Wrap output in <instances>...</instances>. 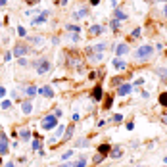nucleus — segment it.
<instances>
[{
	"label": "nucleus",
	"instance_id": "4468645a",
	"mask_svg": "<svg viewBox=\"0 0 167 167\" xmlns=\"http://www.w3.org/2000/svg\"><path fill=\"white\" fill-rule=\"evenodd\" d=\"M110 158H112V159H119V158H123V148H121V146H112Z\"/></svg>",
	"mask_w": 167,
	"mask_h": 167
},
{
	"label": "nucleus",
	"instance_id": "3c124183",
	"mask_svg": "<svg viewBox=\"0 0 167 167\" xmlns=\"http://www.w3.org/2000/svg\"><path fill=\"white\" fill-rule=\"evenodd\" d=\"M110 2H112V6L115 8V6H117V2H119V0H110Z\"/></svg>",
	"mask_w": 167,
	"mask_h": 167
},
{
	"label": "nucleus",
	"instance_id": "e433bc0d",
	"mask_svg": "<svg viewBox=\"0 0 167 167\" xmlns=\"http://www.w3.org/2000/svg\"><path fill=\"white\" fill-rule=\"evenodd\" d=\"M0 108H2V110H10V108H12V102H8V100H4V102L0 104Z\"/></svg>",
	"mask_w": 167,
	"mask_h": 167
},
{
	"label": "nucleus",
	"instance_id": "f257e3e1",
	"mask_svg": "<svg viewBox=\"0 0 167 167\" xmlns=\"http://www.w3.org/2000/svg\"><path fill=\"white\" fill-rule=\"evenodd\" d=\"M154 52L156 50H154L152 44H142V46H139L135 50L133 56H135V60H139V62H146V60H150V58L154 56Z\"/></svg>",
	"mask_w": 167,
	"mask_h": 167
},
{
	"label": "nucleus",
	"instance_id": "412c9836",
	"mask_svg": "<svg viewBox=\"0 0 167 167\" xmlns=\"http://www.w3.org/2000/svg\"><path fill=\"white\" fill-rule=\"evenodd\" d=\"M25 94H27L29 98H33L35 94H39V89H37V86H35V85H29L27 89H25Z\"/></svg>",
	"mask_w": 167,
	"mask_h": 167
},
{
	"label": "nucleus",
	"instance_id": "aec40b11",
	"mask_svg": "<svg viewBox=\"0 0 167 167\" xmlns=\"http://www.w3.org/2000/svg\"><path fill=\"white\" fill-rule=\"evenodd\" d=\"M21 112H23L25 115H29L33 112V102H31V100H25V102L21 104Z\"/></svg>",
	"mask_w": 167,
	"mask_h": 167
},
{
	"label": "nucleus",
	"instance_id": "9b49d317",
	"mask_svg": "<svg viewBox=\"0 0 167 167\" xmlns=\"http://www.w3.org/2000/svg\"><path fill=\"white\" fill-rule=\"evenodd\" d=\"M71 16H73L75 21H79V19H83V17L89 16V8H79V10H75L73 13H71Z\"/></svg>",
	"mask_w": 167,
	"mask_h": 167
},
{
	"label": "nucleus",
	"instance_id": "6e6d98bb",
	"mask_svg": "<svg viewBox=\"0 0 167 167\" xmlns=\"http://www.w3.org/2000/svg\"><path fill=\"white\" fill-rule=\"evenodd\" d=\"M161 121H163L165 125H167V115H163V117H161Z\"/></svg>",
	"mask_w": 167,
	"mask_h": 167
},
{
	"label": "nucleus",
	"instance_id": "79ce46f5",
	"mask_svg": "<svg viewBox=\"0 0 167 167\" xmlns=\"http://www.w3.org/2000/svg\"><path fill=\"white\" fill-rule=\"evenodd\" d=\"M133 129H135V123L129 121V123H127V131H133Z\"/></svg>",
	"mask_w": 167,
	"mask_h": 167
},
{
	"label": "nucleus",
	"instance_id": "b1692460",
	"mask_svg": "<svg viewBox=\"0 0 167 167\" xmlns=\"http://www.w3.org/2000/svg\"><path fill=\"white\" fill-rule=\"evenodd\" d=\"M19 136H21V140H31V131H29V129H21Z\"/></svg>",
	"mask_w": 167,
	"mask_h": 167
},
{
	"label": "nucleus",
	"instance_id": "052dcab7",
	"mask_svg": "<svg viewBox=\"0 0 167 167\" xmlns=\"http://www.w3.org/2000/svg\"><path fill=\"white\" fill-rule=\"evenodd\" d=\"M0 167H2V158H0Z\"/></svg>",
	"mask_w": 167,
	"mask_h": 167
},
{
	"label": "nucleus",
	"instance_id": "393cba45",
	"mask_svg": "<svg viewBox=\"0 0 167 167\" xmlns=\"http://www.w3.org/2000/svg\"><path fill=\"white\" fill-rule=\"evenodd\" d=\"M113 108V96H106L104 98V110H112Z\"/></svg>",
	"mask_w": 167,
	"mask_h": 167
},
{
	"label": "nucleus",
	"instance_id": "473e14b6",
	"mask_svg": "<svg viewBox=\"0 0 167 167\" xmlns=\"http://www.w3.org/2000/svg\"><path fill=\"white\" fill-rule=\"evenodd\" d=\"M104 159H106L104 156H100V154H96V156H94V158H92V165H98V163H102V161H104Z\"/></svg>",
	"mask_w": 167,
	"mask_h": 167
},
{
	"label": "nucleus",
	"instance_id": "2f4dec72",
	"mask_svg": "<svg viewBox=\"0 0 167 167\" xmlns=\"http://www.w3.org/2000/svg\"><path fill=\"white\" fill-rule=\"evenodd\" d=\"M110 27L113 29V31H119V27H121V21H117V19H112V21H110Z\"/></svg>",
	"mask_w": 167,
	"mask_h": 167
},
{
	"label": "nucleus",
	"instance_id": "ddd939ff",
	"mask_svg": "<svg viewBox=\"0 0 167 167\" xmlns=\"http://www.w3.org/2000/svg\"><path fill=\"white\" fill-rule=\"evenodd\" d=\"M96 152H98L100 156L108 158V156H110V152H112V146H110V144H100V146L96 148Z\"/></svg>",
	"mask_w": 167,
	"mask_h": 167
},
{
	"label": "nucleus",
	"instance_id": "423d86ee",
	"mask_svg": "<svg viewBox=\"0 0 167 167\" xmlns=\"http://www.w3.org/2000/svg\"><path fill=\"white\" fill-rule=\"evenodd\" d=\"M131 90H133V85H131V83H123V85H119L117 86V96H129V94H131Z\"/></svg>",
	"mask_w": 167,
	"mask_h": 167
},
{
	"label": "nucleus",
	"instance_id": "c9c22d12",
	"mask_svg": "<svg viewBox=\"0 0 167 167\" xmlns=\"http://www.w3.org/2000/svg\"><path fill=\"white\" fill-rule=\"evenodd\" d=\"M17 35L19 37H27V29L25 27H17Z\"/></svg>",
	"mask_w": 167,
	"mask_h": 167
},
{
	"label": "nucleus",
	"instance_id": "dca6fc26",
	"mask_svg": "<svg viewBox=\"0 0 167 167\" xmlns=\"http://www.w3.org/2000/svg\"><path fill=\"white\" fill-rule=\"evenodd\" d=\"M106 31V29L102 25H90L89 27V33H90V37H96V35H102Z\"/></svg>",
	"mask_w": 167,
	"mask_h": 167
},
{
	"label": "nucleus",
	"instance_id": "de8ad7c7",
	"mask_svg": "<svg viewBox=\"0 0 167 167\" xmlns=\"http://www.w3.org/2000/svg\"><path fill=\"white\" fill-rule=\"evenodd\" d=\"M96 125H98V127H104V125H106V119H100V121L96 123Z\"/></svg>",
	"mask_w": 167,
	"mask_h": 167
},
{
	"label": "nucleus",
	"instance_id": "8fccbe9b",
	"mask_svg": "<svg viewBox=\"0 0 167 167\" xmlns=\"http://www.w3.org/2000/svg\"><path fill=\"white\" fill-rule=\"evenodd\" d=\"M100 4V0H90V6H98Z\"/></svg>",
	"mask_w": 167,
	"mask_h": 167
},
{
	"label": "nucleus",
	"instance_id": "cd10ccee",
	"mask_svg": "<svg viewBox=\"0 0 167 167\" xmlns=\"http://www.w3.org/2000/svg\"><path fill=\"white\" fill-rule=\"evenodd\" d=\"M65 29H67V31L69 33H81V25H67V27H65Z\"/></svg>",
	"mask_w": 167,
	"mask_h": 167
},
{
	"label": "nucleus",
	"instance_id": "c85d7f7f",
	"mask_svg": "<svg viewBox=\"0 0 167 167\" xmlns=\"http://www.w3.org/2000/svg\"><path fill=\"white\" fill-rule=\"evenodd\" d=\"M90 60H92V62H102V60H104V54H102V52L90 54Z\"/></svg>",
	"mask_w": 167,
	"mask_h": 167
},
{
	"label": "nucleus",
	"instance_id": "7c9ffc66",
	"mask_svg": "<svg viewBox=\"0 0 167 167\" xmlns=\"http://www.w3.org/2000/svg\"><path fill=\"white\" fill-rule=\"evenodd\" d=\"M156 73L161 77V79H167V69L165 67H156Z\"/></svg>",
	"mask_w": 167,
	"mask_h": 167
},
{
	"label": "nucleus",
	"instance_id": "7ed1b4c3",
	"mask_svg": "<svg viewBox=\"0 0 167 167\" xmlns=\"http://www.w3.org/2000/svg\"><path fill=\"white\" fill-rule=\"evenodd\" d=\"M90 96H92V100H94V102H100V100H102L104 98V86L102 85H94L92 86V94H90Z\"/></svg>",
	"mask_w": 167,
	"mask_h": 167
},
{
	"label": "nucleus",
	"instance_id": "6e6552de",
	"mask_svg": "<svg viewBox=\"0 0 167 167\" xmlns=\"http://www.w3.org/2000/svg\"><path fill=\"white\" fill-rule=\"evenodd\" d=\"M106 46H108V42H98V44H92V46H89V48H86V52H89V54L104 52V50H106Z\"/></svg>",
	"mask_w": 167,
	"mask_h": 167
},
{
	"label": "nucleus",
	"instance_id": "37998d69",
	"mask_svg": "<svg viewBox=\"0 0 167 167\" xmlns=\"http://www.w3.org/2000/svg\"><path fill=\"white\" fill-rule=\"evenodd\" d=\"M12 56H13V54H12V52H8V54L4 56V62H10V60H12Z\"/></svg>",
	"mask_w": 167,
	"mask_h": 167
},
{
	"label": "nucleus",
	"instance_id": "13d9d810",
	"mask_svg": "<svg viewBox=\"0 0 167 167\" xmlns=\"http://www.w3.org/2000/svg\"><path fill=\"white\" fill-rule=\"evenodd\" d=\"M163 163H165V165H167V156H165V158H163Z\"/></svg>",
	"mask_w": 167,
	"mask_h": 167
},
{
	"label": "nucleus",
	"instance_id": "4d7b16f0",
	"mask_svg": "<svg viewBox=\"0 0 167 167\" xmlns=\"http://www.w3.org/2000/svg\"><path fill=\"white\" fill-rule=\"evenodd\" d=\"M6 4V0H0V6H4Z\"/></svg>",
	"mask_w": 167,
	"mask_h": 167
},
{
	"label": "nucleus",
	"instance_id": "c03bdc74",
	"mask_svg": "<svg viewBox=\"0 0 167 167\" xmlns=\"http://www.w3.org/2000/svg\"><path fill=\"white\" fill-rule=\"evenodd\" d=\"M79 119H81V115H79V113H77V112H75V113H73V123H77V121H79Z\"/></svg>",
	"mask_w": 167,
	"mask_h": 167
},
{
	"label": "nucleus",
	"instance_id": "6ab92c4d",
	"mask_svg": "<svg viewBox=\"0 0 167 167\" xmlns=\"http://www.w3.org/2000/svg\"><path fill=\"white\" fill-rule=\"evenodd\" d=\"M89 165V158L86 156H79V159L73 161V167H86Z\"/></svg>",
	"mask_w": 167,
	"mask_h": 167
},
{
	"label": "nucleus",
	"instance_id": "a878e982",
	"mask_svg": "<svg viewBox=\"0 0 167 167\" xmlns=\"http://www.w3.org/2000/svg\"><path fill=\"white\" fill-rule=\"evenodd\" d=\"M89 144H90V139H79V140L75 142V146H77V148H86Z\"/></svg>",
	"mask_w": 167,
	"mask_h": 167
},
{
	"label": "nucleus",
	"instance_id": "2eb2a0df",
	"mask_svg": "<svg viewBox=\"0 0 167 167\" xmlns=\"http://www.w3.org/2000/svg\"><path fill=\"white\" fill-rule=\"evenodd\" d=\"M73 135H75V123L65 129V133H63V139H62V140H63V142H65V140H71V139H73Z\"/></svg>",
	"mask_w": 167,
	"mask_h": 167
},
{
	"label": "nucleus",
	"instance_id": "72a5a7b5",
	"mask_svg": "<svg viewBox=\"0 0 167 167\" xmlns=\"http://www.w3.org/2000/svg\"><path fill=\"white\" fill-rule=\"evenodd\" d=\"M71 156H73V150H67V152H63V156H62V161H65V159H69Z\"/></svg>",
	"mask_w": 167,
	"mask_h": 167
},
{
	"label": "nucleus",
	"instance_id": "f704fd0d",
	"mask_svg": "<svg viewBox=\"0 0 167 167\" xmlns=\"http://www.w3.org/2000/svg\"><path fill=\"white\" fill-rule=\"evenodd\" d=\"M112 121H113V123H121V121H123V115H121V113H115L113 117H112Z\"/></svg>",
	"mask_w": 167,
	"mask_h": 167
},
{
	"label": "nucleus",
	"instance_id": "58836bf2",
	"mask_svg": "<svg viewBox=\"0 0 167 167\" xmlns=\"http://www.w3.org/2000/svg\"><path fill=\"white\" fill-rule=\"evenodd\" d=\"M79 39H81L79 33H71V40H73V42H79Z\"/></svg>",
	"mask_w": 167,
	"mask_h": 167
},
{
	"label": "nucleus",
	"instance_id": "4be33fe9",
	"mask_svg": "<svg viewBox=\"0 0 167 167\" xmlns=\"http://www.w3.org/2000/svg\"><path fill=\"white\" fill-rule=\"evenodd\" d=\"M29 42H31L33 46H42L44 44V39L42 37H29Z\"/></svg>",
	"mask_w": 167,
	"mask_h": 167
},
{
	"label": "nucleus",
	"instance_id": "f8f14e48",
	"mask_svg": "<svg viewBox=\"0 0 167 167\" xmlns=\"http://www.w3.org/2000/svg\"><path fill=\"white\" fill-rule=\"evenodd\" d=\"M39 94L44 96V98H54V89H52V86H40Z\"/></svg>",
	"mask_w": 167,
	"mask_h": 167
},
{
	"label": "nucleus",
	"instance_id": "9d476101",
	"mask_svg": "<svg viewBox=\"0 0 167 167\" xmlns=\"http://www.w3.org/2000/svg\"><path fill=\"white\" fill-rule=\"evenodd\" d=\"M129 44H125V42H121V44H117V46H115V54H117V56H115V58H121V56H125V54H129Z\"/></svg>",
	"mask_w": 167,
	"mask_h": 167
},
{
	"label": "nucleus",
	"instance_id": "49530a36",
	"mask_svg": "<svg viewBox=\"0 0 167 167\" xmlns=\"http://www.w3.org/2000/svg\"><path fill=\"white\" fill-rule=\"evenodd\" d=\"M58 167H73V163H65V161H63V163H60Z\"/></svg>",
	"mask_w": 167,
	"mask_h": 167
},
{
	"label": "nucleus",
	"instance_id": "f03ea898",
	"mask_svg": "<svg viewBox=\"0 0 167 167\" xmlns=\"http://www.w3.org/2000/svg\"><path fill=\"white\" fill-rule=\"evenodd\" d=\"M40 127L44 129V131H52L54 127H58V117L54 113H48L46 117H42V121H40Z\"/></svg>",
	"mask_w": 167,
	"mask_h": 167
},
{
	"label": "nucleus",
	"instance_id": "ea45409f",
	"mask_svg": "<svg viewBox=\"0 0 167 167\" xmlns=\"http://www.w3.org/2000/svg\"><path fill=\"white\" fill-rule=\"evenodd\" d=\"M131 37H140V29H135V31L131 33Z\"/></svg>",
	"mask_w": 167,
	"mask_h": 167
},
{
	"label": "nucleus",
	"instance_id": "0eeeda50",
	"mask_svg": "<svg viewBox=\"0 0 167 167\" xmlns=\"http://www.w3.org/2000/svg\"><path fill=\"white\" fill-rule=\"evenodd\" d=\"M48 13H50L48 10H44V12H40V13H39V16H35V17L31 19V23H33V25H40V23H44V21L48 19Z\"/></svg>",
	"mask_w": 167,
	"mask_h": 167
},
{
	"label": "nucleus",
	"instance_id": "bf43d9fd",
	"mask_svg": "<svg viewBox=\"0 0 167 167\" xmlns=\"http://www.w3.org/2000/svg\"><path fill=\"white\" fill-rule=\"evenodd\" d=\"M136 167H148V165H136Z\"/></svg>",
	"mask_w": 167,
	"mask_h": 167
},
{
	"label": "nucleus",
	"instance_id": "39448f33",
	"mask_svg": "<svg viewBox=\"0 0 167 167\" xmlns=\"http://www.w3.org/2000/svg\"><path fill=\"white\" fill-rule=\"evenodd\" d=\"M27 52H29V46L27 44H16V46H13V50H12V54L16 56V58H23Z\"/></svg>",
	"mask_w": 167,
	"mask_h": 167
},
{
	"label": "nucleus",
	"instance_id": "e2e57ef3",
	"mask_svg": "<svg viewBox=\"0 0 167 167\" xmlns=\"http://www.w3.org/2000/svg\"><path fill=\"white\" fill-rule=\"evenodd\" d=\"M165 167H167V165H165Z\"/></svg>",
	"mask_w": 167,
	"mask_h": 167
},
{
	"label": "nucleus",
	"instance_id": "bb28decb",
	"mask_svg": "<svg viewBox=\"0 0 167 167\" xmlns=\"http://www.w3.org/2000/svg\"><path fill=\"white\" fill-rule=\"evenodd\" d=\"M158 102H159V106H163V108H167V92H161V94H159Z\"/></svg>",
	"mask_w": 167,
	"mask_h": 167
},
{
	"label": "nucleus",
	"instance_id": "09e8293b",
	"mask_svg": "<svg viewBox=\"0 0 167 167\" xmlns=\"http://www.w3.org/2000/svg\"><path fill=\"white\" fill-rule=\"evenodd\" d=\"M2 167H16V163H13V161H8V163L2 165Z\"/></svg>",
	"mask_w": 167,
	"mask_h": 167
},
{
	"label": "nucleus",
	"instance_id": "5701e85b",
	"mask_svg": "<svg viewBox=\"0 0 167 167\" xmlns=\"http://www.w3.org/2000/svg\"><path fill=\"white\" fill-rule=\"evenodd\" d=\"M113 13H115V19H117V21H125V19L129 17L127 13L123 12V10H119V8H115V12H113Z\"/></svg>",
	"mask_w": 167,
	"mask_h": 167
},
{
	"label": "nucleus",
	"instance_id": "20e7f679",
	"mask_svg": "<svg viewBox=\"0 0 167 167\" xmlns=\"http://www.w3.org/2000/svg\"><path fill=\"white\" fill-rule=\"evenodd\" d=\"M50 67H52V63H50V60H46V58H42V62L37 65V73L39 75H44L50 71Z\"/></svg>",
	"mask_w": 167,
	"mask_h": 167
},
{
	"label": "nucleus",
	"instance_id": "603ef678",
	"mask_svg": "<svg viewBox=\"0 0 167 167\" xmlns=\"http://www.w3.org/2000/svg\"><path fill=\"white\" fill-rule=\"evenodd\" d=\"M25 2H29V4H37L39 0H25Z\"/></svg>",
	"mask_w": 167,
	"mask_h": 167
},
{
	"label": "nucleus",
	"instance_id": "f3484780",
	"mask_svg": "<svg viewBox=\"0 0 167 167\" xmlns=\"http://www.w3.org/2000/svg\"><path fill=\"white\" fill-rule=\"evenodd\" d=\"M112 65H113V67H115V69H119V71H123V69H127V63H125V62H123V60H121V58H113V60H112Z\"/></svg>",
	"mask_w": 167,
	"mask_h": 167
},
{
	"label": "nucleus",
	"instance_id": "680f3d73",
	"mask_svg": "<svg viewBox=\"0 0 167 167\" xmlns=\"http://www.w3.org/2000/svg\"><path fill=\"white\" fill-rule=\"evenodd\" d=\"M0 25H2V23H0Z\"/></svg>",
	"mask_w": 167,
	"mask_h": 167
},
{
	"label": "nucleus",
	"instance_id": "4c0bfd02",
	"mask_svg": "<svg viewBox=\"0 0 167 167\" xmlns=\"http://www.w3.org/2000/svg\"><path fill=\"white\" fill-rule=\"evenodd\" d=\"M54 115H56V117H58V119H60V117H62V115H63V112H62V108H56V112H54Z\"/></svg>",
	"mask_w": 167,
	"mask_h": 167
},
{
	"label": "nucleus",
	"instance_id": "a211bd4d",
	"mask_svg": "<svg viewBox=\"0 0 167 167\" xmlns=\"http://www.w3.org/2000/svg\"><path fill=\"white\" fill-rule=\"evenodd\" d=\"M31 148L35 152H40V154H42V144H40V136L39 135H35V140L31 142Z\"/></svg>",
	"mask_w": 167,
	"mask_h": 167
},
{
	"label": "nucleus",
	"instance_id": "1a4fd4ad",
	"mask_svg": "<svg viewBox=\"0 0 167 167\" xmlns=\"http://www.w3.org/2000/svg\"><path fill=\"white\" fill-rule=\"evenodd\" d=\"M8 154V136L4 133H0V156Z\"/></svg>",
	"mask_w": 167,
	"mask_h": 167
},
{
	"label": "nucleus",
	"instance_id": "5fc2aeb1",
	"mask_svg": "<svg viewBox=\"0 0 167 167\" xmlns=\"http://www.w3.org/2000/svg\"><path fill=\"white\" fill-rule=\"evenodd\" d=\"M163 16H167V4L163 6Z\"/></svg>",
	"mask_w": 167,
	"mask_h": 167
},
{
	"label": "nucleus",
	"instance_id": "a19ab883",
	"mask_svg": "<svg viewBox=\"0 0 167 167\" xmlns=\"http://www.w3.org/2000/svg\"><path fill=\"white\" fill-rule=\"evenodd\" d=\"M17 63H19V65H27V63H29V62H27V60H25V58H19V60H17Z\"/></svg>",
	"mask_w": 167,
	"mask_h": 167
},
{
	"label": "nucleus",
	"instance_id": "c756f323",
	"mask_svg": "<svg viewBox=\"0 0 167 167\" xmlns=\"http://www.w3.org/2000/svg\"><path fill=\"white\" fill-rule=\"evenodd\" d=\"M63 133H65V127H63V125H58V127H56V139H62Z\"/></svg>",
	"mask_w": 167,
	"mask_h": 167
},
{
	"label": "nucleus",
	"instance_id": "864d4df0",
	"mask_svg": "<svg viewBox=\"0 0 167 167\" xmlns=\"http://www.w3.org/2000/svg\"><path fill=\"white\" fill-rule=\"evenodd\" d=\"M58 2H60L62 6H65V4H67V0H58Z\"/></svg>",
	"mask_w": 167,
	"mask_h": 167
},
{
	"label": "nucleus",
	"instance_id": "a18cd8bd",
	"mask_svg": "<svg viewBox=\"0 0 167 167\" xmlns=\"http://www.w3.org/2000/svg\"><path fill=\"white\" fill-rule=\"evenodd\" d=\"M6 96V89H4V86H0V98H4Z\"/></svg>",
	"mask_w": 167,
	"mask_h": 167
}]
</instances>
